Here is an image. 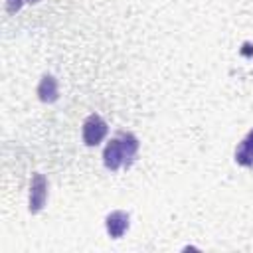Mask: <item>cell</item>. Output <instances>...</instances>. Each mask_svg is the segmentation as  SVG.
<instances>
[{
  "mask_svg": "<svg viewBox=\"0 0 253 253\" xmlns=\"http://www.w3.org/2000/svg\"><path fill=\"white\" fill-rule=\"evenodd\" d=\"M119 136H121V140H123V146H125V150H126V160H128V166H130V162L134 160V156H136V152H138V138H136L132 132H121Z\"/></svg>",
  "mask_w": 253,
  "mask_h": 253,
  "instance_id": "52a82bcc",
  "label": "cell"
},
{
  "mask_svg": "<svg viewBox=\"0 0 253 253\" xmlns=\"http://www.w3.org/2000/svg\"><path fill=\"white\" fill-rule=\"evenodd\" d=\"M107 132H109V126L97 113L89 115L83 121V142L87 146H97L107 136Z\"/></svg>",
  "mask_w": 253,
  "mask_h": 253,
  "instance_id": "6da1fadb",
  "label": "cell"
},
{
  "mask_svg": "<svg viewBox=\"0 0 253 253\" xmlns=\"http://www.w3.org/2000/svg\"><path fill=\"white\" fill-rule=\"evenodd\" d=\"M103 162L105 166L111 170V172H117L121 166H128V160H126V150L123 146V140L121 136L113 138L107 146H105V152H103Z\"/></svg>",
  "mask_w": 253,
  "mask_h": 253,
  "instance_id": "7a4b0ae2",
  "label": "cell"
},
{
  "mask_svg": "<svg viewBox=\"0 0 253 253\" xmlns=\"http://www.w3.org/2000/svg\"><path fill=\"white\" fill-rule=\"evenodd\" d=\"M24 2L36 4V2H40V0H6V10H8L10 14H14V12H18V10L22 8V4H24Z\"/></svg>",
  "mask_w": 253,
  "mask_h": 253,
  "instance_id": "ba28073f",
  "label": "cell"
},
{
  "mask_svg": "<svg viewBox=\"0 0 253 253\" xmlns=\"http://www.w3.org/2000/svg\"><path fill=\"white\" fill-rule=\"evenodd\" d=\"M235 162L245 168H253V128L235 148Z\"/></svg>",
  "mask_w": 253,
  "mask_h": 253,
  "instance_id": "5b68a950",
  "label": "cell"
},
{
  "mask_svg": "<svg viewBox=\"0 0 253 253\" xmlns=\"http://www.w3.org/2000/svg\"><path fill=\"white\" fill-rule=\"evenodd\" d=\"M105 227H107V233L113 237V239H119L125 235V231L128 229V213L126 211H111L105 219Z\"/></svg>",
  "mask_w": 253,
  "mask_h": 253,
  "instance_id": "277c9868",
  "label": "cell"
},
{
  "mask_svg": "<svg viewBox=\"0 0 253 253\" xmlns=\"http://www.w3.org/2000/svg\"><path fill=\"white\" fill-rule=\"evenodd\" d=\"M38 97L43 101V103H53L57 101L59 97V89H57V79L49 73H45L38 85Z\"/></svg>",
  "mask_w": 253,
  "mask_h": 253,
  "instance_id": "8992f818",
  "label": "cell"
},
{
  "mask_svg": "<svg viewBox=\"0 0 253 253\" xmlns=\"http://www.w3.org/2000/svg\"><path fill=\"white\" fill-rule=\"evenodd\" d=\"M47 200V182L43 174H34L30 184V211L38 213Z\"/></svg>",
  "mask_w": 253,
  "mask_h": 253,
  "instance_id": "3957f363",
  "label": "cell"
}]
</instances>
